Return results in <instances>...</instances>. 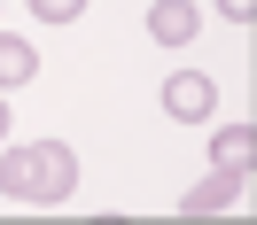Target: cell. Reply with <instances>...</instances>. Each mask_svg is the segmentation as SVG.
Here are the masks:
<instances>
[{
  "label": "cell",
  "mask_w": 257,
  "mask_h": 225,
  "mask_svg": "<svg viewBox=\"0 0 257 225\" xmlns=\"http://www.w3.org/2000/svg\"><path fill=\"white\" fill-rule=\"evenodd\" d=\"M0 194L8 202H32V210H63L78 194V156L63 140H24L0 156Z\"/></svg>",
  "instance_id": "cell-1"
},
{
  "label": "cell",
  "mask_w": 257,
  "mask_h": 225,
  "mask_svg": "<svg viewBox=\"0 0 257 225\" xmlns=\"http://www.w3.org/2000/svg\"><path fill=\"white\" fill-rule=\"evenodd\" d=\"M210 109H218V86H210L203 70H172V78H164V116H179V124H203Z\"/></svg>",
  "instance_id": "cell-2"
},
{
  "label": "cell",
  "mask_w": 257,
  "mask_h": 225,
  "mask_svg": "<svg viewBox=\"0 0 257 225\" xmlns=\"http://www.w3.org/2000/svg\"><path fill=\"white\" fill-rule=\"evenodd\" d=\"M241 194H249V171H218V163H210V178H195V186L179 194V218H210V210H234Z\"/></svg>",
  "instance_id": "cell-3"
},
{
  "label": "cell",
  "mask_w": 257,
  "mask_h": 225,
  "mask_svg": "<svg viewBox=\"0 0 257 225\" xmlns=\"http://www.w3.org/2000/svg\"><path fill=\"white\" fill-rule=\"evenodd\" d=\"M195 24H203V16H195L187 0H156V8H148V39H156V47H187Z\"/></svg>",
  "instance_id": "cell-4"
},
{
  "label": "cell",
  "mask_w": 257,
  "mask_h": 225,
  "mask_svg": "<svg viewBox=\"0 0 257 225\" xmlns=\"http://www.w3.org/2000/svg\"><path fill=\"white\" fill-rule=\"evenodd\" d=\"M32 78H39V47L16 39V32H0V94L8 86H32Z\"/></svg>",
  "instance_id": "cell-5"
},
{
  "label": "cell",
  "mask_w": 257,
  "mask_h": 225,
  "mask_svg": "<svg viewBox=\"0 0 257 225\" xmlns=\"http://www.w3.org/2000/svg\"><path fill=\"white\" fill-rule=\"evenodd\" d=\"M210 163H218V171H249L257 163V124H226L218 140H210Z\"/></svg>",
  "instance_id": "cell-6"
},
{
  "label": "cell",
  "mask_w": 257,
  "mask_h": 225,
  "mask_svg": "<svg viewBox=\"0 0 257 225\" xmlns=\"http://www.w3.org/2000/svg\"><path fill=\"white\" fill-rule=\"evenodd\" d=\"M24 8H32L39 24H78L86 16V0H24Z\"/></svg>",
  "instance_id": "cell-7"
},
{
  "label": "cell",
  "mask_w": 257,
  "mask_h": 225,
  "mask_svg": "<svg viewBox=\"0 0 257 225\" xmlns=\"http://www.w3.org/2000/svg\"><path fill=\"white\" fill-rule=\"evenodd\" d=\"M218 16H226V24H249V16H257V0H218Z\"/></svg>",
  "instance_id": "cell-8"
},
{
  "label": "cell",
  "mask_w": 257,
  "mask_h": 225,
  "mask_svg": "<svg viewBox=\"0 0 257 225\" xmlns=\"http://www.w3.org/2000/svg\"><path fill=\"white\" fill-rule=\"evenodd\" d=\"M0 132H8V101H0Z\"/></svg>",
  "instance_id": "cell-9"
}]
</instances>
